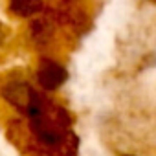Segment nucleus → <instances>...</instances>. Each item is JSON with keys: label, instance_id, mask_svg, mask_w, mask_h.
Wrapping results in <instances>:
<instances>
[{"label": "nucleus", "instance_id": "1", "mask_svg": "<svg viewBox=\"0 0 156 156\" xmlns=\"http://www.w3.org/2000/svg\"><path fill=\"white\" fill-rule=\"evenodd\" d=\"M66 79H68V72L61 62L48 59V57H42L39 61L37 70H35V81L42 90L53 92L61 88L66 83Z\"/></svg>", "mask_w": 156, "mask_h": 156}, {"label": "nucleus", "instance_id": "2", "mask_svg": "<svg viewBox=\"0 0 156 156\" xmlns=\"http://www.w3.org/2000/svg\"><path fill=\"white\" fill-rule=\"evenodd\" d=\"M44 8L42 0H9V9L13 15L20 17V19H28L33 17L37 13H41Z\"/></svg>", "mask_w": 156, "mask_h": 156}, {"label": "nucleus", "instance_id": "3", "mask_svg": "<svg viewBox=\"0 0 156 156\" xmlns=\"http://www.w3.org/2000/svg\"><path fill=\"white\" fill-rule=\"evenodd\" d=\"M4 39V28H2V24H0V41Z\"/></svg>", "mask_w": 156, "mask_h": 156}, {"label": "nucleus", "instance_id": "4", "mask_svg": "<svg viewBox=\"0 0 156 156\" xmlns=\"http://www.w3.org/2000/svg\"><path fill=\"white\" fill-rule=\"evenodd\" d=\"M149 2H152V4H156V0H149Z\"/></svg>", "mask_w": 156, "mask_h": 156}, {"label": "nucleus", "instance_id": "5", "mask_svg": "<svg viewBox=\"0 0 156 156\" xmlns=\"http://www.w3.org/2000/svg\"><path fill=\"white\" fill-rule=\"evenodd\" d=\"M121 156H130V154H121Z\"/></svg>", "mask_w": 156, "mask_h": 156}]
</instances>
